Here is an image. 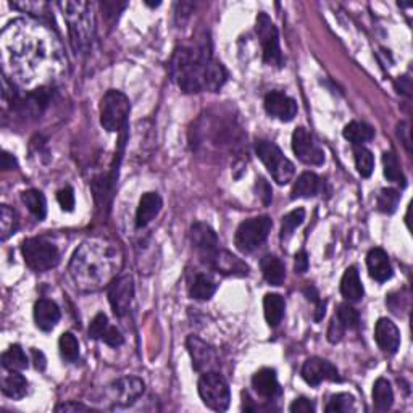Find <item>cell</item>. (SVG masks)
<instances>
[{"mask_svg": "<svg viewBox=\"0 0 413 413\" xmlns=\"http://www.w3.org/2000/svg\"><path fill=\"white\" fill-rule=\"evenodd\" d=\"M6 73L30 93L47 89L46 86L66 73L68 61L55 32L32 20H13L0 37Z\"/></svg>", "mask_w": 413, "mask_h": 413, "instance_id": "6da1fadb", "label": "cell"}, {"mask_svg": "<svg viewBox=\"0 0 413 413\" xmlns=\"http://www.w3.org/2000/svg\"><path fill=\"white\" fill-rule=\"evenodd\" d=\"M122 263V252L115 244L104 239H89L75 251L68 271L76 289L97 292L117 280Z\"/></svg>", "mask_w": 413, "mask_h": 413, "instance_id": "7a4b0ae2", "label": "cell"}, {"mask_svg": "<svg viewBox=\"0 0 413 413\" xmlns=\"http://www.w3.org/2000/svg\"><path fill=\"white\" fill-rule=\"evenodd\" d=\"M171 75L182 93L199 94L204 90H217L227 81V71L212 59L205 49L180 47L171 60Z\"/></svg>", "mask_w": 413, "mask_h": 413, "instance_id": "3957f363", "label": "cell"}, {"mask_svg": "<svg viewBox=\"0 0 413 413\" xmlns=\"http://www.w3.org/2000/svg\"><path fill=\"white\" fill-rule=\"evenodd\" d=\"M59 7L68 23L71 44L76 52H86L94 39V13L89 2H61Z\"/></svg>", "mask_w": 413, "mask_h": 413, "instance_id": "277c9868", "label": "cell"}, {"mask_svg": "<svg viewBox=\"0 0 413 413\" xmlns=\"http://www.w3.org/2000/svg\"><path fill=\"white\" fill-rule=\"evenodd\" d=\"M21 253L32 271H47L59 263L60 253L54 242L46 238H31L21 244Z\"/></svg>", "mask_w": 413, "mask_h": 413, "instance_id": "5b68a950", "label": "cell"}, {"mask_svg": "<svg viewBox=\"0 0 413 413\" xmlns=\"http://www.w3.org/2000/svg\"><path fill=\"white\" fill-rule=\"evenodd\" d=\"M131 110L126 95L119 90H108L100 100V124L108 133H117L126 128V119Z\"/></svg>", "mask_w": 413, "mask_h": 413, "instance_id": "8992f818", "label": "cell"}, {"mask_svg": "<svg viewBox=\"0 0 413 413\" xmlns=\"http://www.w3.org/2000/svg\"><path fill=\"white\" fill-rule=\"evenodd\" d=\"M199 396L206 407L215 412H224L231 402V392L229 386L218 372L202 373L199 379Z\"/></svg>", "mask_w": 413, "mask_h": 413, "instance_id": "52a82bcc", "label": "cell"}, {"mask_svg": "<svg viewBox=\"0 0 413 413\" xmlns=\"http://www.w3.org/2000/svg\"><path fill=\"white\" fill-rule=\"evenodd\" d=\"M256 152L278 184H287L292 180L296 173L294 163L285 157V153L281 152V148L276 144L262 139V141L256 142Z\"/></svg>", "mask_w": 413, "mask_h": 413, "instance_id": "ba28073f", "label": "cell"}, {"mask_svg": "<svg viewBox=\"0 0 413 413\" xmlns=\"http://www.w3.org/2000/svg\"><path fill=\"white\" fill-rule=\"evenodd\" d=\"M271 220L268 217H257L246 220L239 224L236 238H234V242H236V247L242 253H251L262 246L263 242L267 241L268 234L271 231Z\"/></svg>", "mask_w": 413, "mask_h": 413, "instance_id": "9c48e42d", "label": "cell"}, {"mask_svg": "<svg viewBox=\"0 0 413 413\" xmlns=\"http://www.w3.org/2000/svg\"><path fill=\"white\" fill-rule=\"evenodd\" d=\"M257 36L260 39L262 50H263V61L270 66H282V54L280 47V35L275 23L267 13H260L257 17V26H256Z\"/></svg>", "mask_w": 413, "mask_h": 413, "instance_id": "30bf717a", "label": "cell"}, {"mask_svg": "<svg viewBox=\"0 0 413 413\" xmlns=\"http://www.w3.org/2000/svg\"><path fill=\"white\" fill-rule=\"evenodd\" d=\"M292 151L305 165L318 166L325 163L323 148L305 128H297L292 134Z\"/></svg>", "mask_w": 413, "mask_h": 413, "instance_id": "8fae6325", "label": "cell"}, {"mask_svg": "<svg viewBox=\"0 0 413 413\" xmlns=\"http://www.w3.org/2000/svg\"><path fill=\"white\" fill-rule=\"evenodd\" d=\"M187 350L191 354L192 367H194L195 372H215V368L218 367V358L215 349L197 338V336H189L187 338Z\"/></svg>", "mask_w": 413, "mask_h": 413, "instance_id": "7c38bea8", "label": "cell"}, {"mask_svg": "<svg viewBox=\"0 0 413 413\" xmlns=\"http://www.w3.org/2000/svg\"><path fill=\"white\" fill-rule=\"evenodd\" d=\"M134 296V285L131 276H122L115 280L108 287V300L113 314L124 316L129 311Z\"/></svg>", "mask_w": 413, "mask_h": 413, "instance_id": "4fadbf2b", "label": "cell"}, {"mask_svg": "<svg viewBox=\"0 0 413 413\" xmlns=\"http://www.w3.org/2000/svg\"><path fill=\"white\" fill-rule=\"evenodd\" d=\"M302 378L305 379L310 386H318L321 381H340L338 368L328 360L323 358H309L302 367Z\"/></svg>", "mask_w": 413, "mask_h": 413, "instance_id": "5bb4252c", "label": "cell"}, {"mask_svg": "<svg viewBox=\"0 0 413 413\" xmlns=\"http://www.w3.org/2000/svg\"><path fill=\"white\" fill-rule=\"evenodd\" d=\"M191 241L194 244L195 251L199 252L202 260L206 263L210 257L218 251V238L209 224L195 223L191 228Z\"/></svg>", "mask_w": 413, "mask_h": 413, "instance_id": "9a60e30c", "label": "cell"}, {"mask_svg": "<svg viewBox=\"0 0 413 413\" xmlns=\"http://www.w3.org/2000/svg\"><path fill=\"white\" fill-rule=\"evenodd\" d=\"M265 110L273 118L291 122L297 115L296 100L280 90H271L265 95Z\"/></svg>", "mask_w": 413, "mask_h": 413, "instance_id": "2e32d148", "label": "cell"}, {"mask_svg": "<svg viewBox=\"0 0 413 413\" xmlns=\"http://www.w3.org/2000/svg\"><path fill=\"white\" fill-rule=\"evenodd\" d=\"M206 265L213 268L215 271L222 273V275H227V276L249 275V267L241 260V258L234 257L233 253H229L228 251H222V249H218V251L215 252L209 260H206Z\"/></svg>", "mask_w": 413, "mask_h": 413, "instance_id": "e0dca14e", "label": "cell"}, {"mask_svg": "<svg viewBox=\"0 0 413 413\" xmlns=\"http://www.w3.org/2000/svg\"><path fill=\"white\" fill-rule=\"evenodd\" d=\"M374 339H376L379 349H383L387 354H396L398 345H401V333L389 318L378 320L376 326H374Z\"/></svg>", "mask_w": 413, "mask_h": 413, "instance_id": "ac0fdd59", "label": "cell"}, {"mask_svg": "<svg viewBox=\"0 0 413 413\" xmlns=\"http://www.w3.org/2000/svg\"><path fill=\"white\" fill-rule=\"evenodd\" d=\"M112 392L115 403L129 405V403H133L136 398L142 396L144 383L139 378L134 376L122 378L112 384Z\"/></svg>", "mask_w": 413, "mask_h": 413, "instance_id": "d6986e66", "label": "cell"}, {"mask_svg": "<svg viewBox=\"0 0 413 413\" xmlns=\"http://www.w3.org/2000/svg\"><path fill=\"white\" fill-rule=\"evenodd\" d=\"M367 267L369 276L373 278L374 281L384 282L392 278V267L391 262H389L387 253L383 251V249L374 247L368 252L367 256Z\"/></svg>", "mask_w": 413, "mask_h": 413, "instance_id": "ffe728a7", "label": "cell"}, {"mask_svg": "<svg viewBox=\"0 0 413 413\" xmlns=\"http://www.w3.org/2000/svg\"><path fill=\"white\" fill-rule=\"evenodd\" d=\"M252 387L260 397L265 398H275L281 394L280 383H278L276 372L271 368H262L253 374L252 378Z\"/></svg>", "mask_w": 413, "mask_h": 413, "instance_id": "44dd1931", "label": "cell"}, {"mask_svg": "<svg viewBox=\"0 0 413 413\" xmlns=\"http://www.w3.org/2000/svg\"><path fill=\"white\" fill-rule=\"evenodd\" d=\"M162 210V197L157 192H146L139 200L136 212V228H146Z\"/></svg>", "mask_w": 413, "mask_h": 413, "instance_id": "7402d4cb", "label": "cell"}, {"mask_svg": "<svg viewBox=\"0 0 413 413\" xmlns=\"http://www.w3.org/2000/svg\"><path fill=\"white\" fill-rule=\"evenodd\" d=\"M35 320L39 329L52 331L60 320L59 305L49 299L37 300L35 305Z\"/></svg>", "mask_w": 413, "mask_h": 413, "instance_id": "603a6c76", "label": "cell"}, {"mask_svg": "<svg viewBox=\"0 0 413 413\" xmlns=\"http://www.w3.org/2000/svg\"><path fill=\"white\" fill-rule=\"evenodd\" d=\"M321 191V180L315 173L305 171L297 177L294 187H292V199H309Z\"/></svg>", "mask_w": 413, "mask_h": 413, "instance_id": "cb8c5ba5", "label": "cell"}, {"mask_svg": "<svg viewBox=\"0 0 413 413\" xmlns=\"http://www.w3.org/2000/svg\"><path fill=\"white\" fill-rule=\"evenodd\" d=\"M340 294L347 300H360L363 297V286L355 267H349L345 270L343 280H340Z\"/></svg>", "mask_w": 413, "mask_h": 413, "instance_id": "d4e9b609", "label": "cell"}, {"mask_svg": "<svg viewBox=\"0 0 413 413\" xmlns=\"http://www.w3.org/2000/svg\"><path fill=\"white\" fill-rule=\"evenodd\" d=\"M286 302L280 294H267L263 299V311H265V320L271 328H276L281 323L282 316H285Z\"/></svg>", "mask_w": 413, "mask_h": 413, "instance_id": "484cf974", "label": "cell"}, {"mask_svg": "<svg viewBox=\"0 0 413 413\" xmlns=\"http://www.w3.org/2000/svg\"><path fill=\"white\" fill-rule=\"evenodd\" d=\"M263 278L267 282H270L271 286H281L285 282L286 278V268L282 265V262L275 256H265L260 262Z\"/></svg>", "mask_w": 413, "mask_h": 413, "instance_id": "4316f807", "label": "cell"}, {"mask_svg": "<svg viewBox=\"0 0 413 413\" xmlns=\"http://www.w3.org/2000/svg\"><path fill=\"white\" fill-rule=\"evenodd\" d=\"M2 392L6 394L7 397L13 398V401H20L28 392L26 378L18 372H10V374H7V376L3 378Z\"/></svg>", "mask_w": 413, "mask_h": 413, "instance_id": "83f0119b", "label": "cell"}, {"mask_svg": "<svg viewBox=\"0 0 413 413\" xmlns=\"http://www.w3.org/2000/svg\"><path fill=\"white\" fill-rule=\"evenodd\" d=\"M394 392L387 379L379 378L373 386V403L379 412H387L392 407Z\"/></svg>", "mask_w": 413, "mask_h": 413, "instance_id": "f1b7e54d", "label": "cell"}, {"mask_svg": "<svg viewBox=\"0 0 413 413\" xmlns=\"http://www.w3.org/2000/svg\"><path fill=\"white\" fill-rule=\"evenodd\" d=\"M343 134L349 142H352L354 146L358 147V146H363L365 142L372 141L374 137V129L372 126H368L367 123L352 122L344 128Z\"/></svg>", "mask_w": 413, "mask_h": 413, "instance_id": "f546056e", "label": "cell"}, {"mask_svg": "<svg viewBox=\"0 0 413 413\" xmlns=\"http://www.w3.org/2000/svg\"><path fill=\"white\" fill-rule=\"evenodd\" d=\"M215 291H217V282H215L209 275H197L195 280L191 285V297L197 300H209L212 299Z\"/></svg>", "mask_w": 413, "mask_h": 413, "instance_id": "4dcf8cb0", "label": "cell"}, {"mask_svg": "<svg viewBox=\"0 0 413 413\" xmlns=\"http://www.w3.org/2000/svg\"><path fill=\"white\" fill-rule=\"evenodd\" d=\"M21 200L25 202V205L28 206V210L35 215V217L39 220H44L46 215H47V202H46V197L42 194L41 191H36V189H30V191H25L21 194Z\"/></svg>", "mask_w": 413, "mask_h": 413, "instance_id": "1f68e13d", "label": "cell"}, {"mask_svg": "<svg viewBox=\"0 0 413 413\" xmlns=\"http://www.w3.org/2000/svg\"><path fill=\"white\" fill-rule=\"evenodd\" d=\"M18 227H20V220L15 210L8 205L0 206V239L7 241L18 231Z\"/></svg>", "mask_w": 413, "mask_h": 413, "instance_id": "d6a6232c", "label": "cell"}, {"mask_svg": "<svg viewBox=\"0 0 413 413\" xmlns=\"http://www.w3.org/2000/svg\"><path fill=\"white\" fill-rule=\"evenodd\" d=\"M2 367L8 372H21L28 367V357L20 345L15 344L2 354Z\"/></svg>", "mask_w": 413, "mask_h": 413, "instance_id": "836d02e7", "label": "cell"}, {"mask_svg": "<svg viewBox=\"0 0 413 413\" xmlns=\"http://www.w3.org/2000/svg\"><path fill=\"white\" fill-rule=\"evenodd\" d=\"M60 354L66 362H76L79 358V343L73 333H64L59 340Z\"/></svg>", "mask_w": 413, "mask_h": 413, "instance_id": "e575fe53", "label": "cell"}, {"mask_svg": "<svg viewBox=\"0 0 413 413\" xmlns=\"http://www.w3.org/2000/svg\"><path fill=\"white\" fill-rule=\"evenodd\" d=\"M355 166L362 177H369L374 170L373 153L362 146L355 147Z\"/></svg>", "mask_w": 413, "mask_h": 413, "instance_id": "d590c367", "label": "cell"}, {"mask_svg": "<svg viewBox=\"0 0 413 413\" xmlns=\"http://www.w3.org/2000/svg\"><path fill=\"white\" fill-rule=\"evenodd\" d=\"M305 220V212L304 209L292 210L282 218V227H281V241H287L292 236V233L296 231V228H299Z\"/></svg>", "mask_w": 413, "mask_h": 413, "instance_id": "8d00e7d4", "label": "cell"}, {"mask_svg": "<svg viewBox=\"0 0 413 413\" xmlns=\"http://www.w3.org/2000/svg\"><path fill=\"white\" fill-rule=\"evenodd\" d=\"M383 165H384V176L392 182H405L403 173L401 170V163H398L397 157L392 152H386L383 155Z\"/></svg>", "mask_w": 413, "mask_h": 413, "instance_id": "74e56055", "label": "cell"}, {"mask_svg": "<svg viewBox=\"0 0 413 413\" xmlns=\"http://www.w3.org/2000/svg\"><path fill=\"white\" fill-rule=\"evenodd\" d=\"M355 405V398L350 396V394H336L329 398L328 405H326L325 410L328 413H345L352 412Z\"/></svg>", "mask_w": 413, "mask_h": 413, "instance_id": "f35d334b", "label": "cell"}, {"mask_svg": "<svg viewBox=\"0 0 413 413\" xmlns=\"http://www.w3.org/2000/svg\"><path fill=\"white\" fill-rule=\"evenodd\" d=\"M401 194L396 189H383L378 195V210L383 213H394L396 212Z\"/></svg>", "mask_w": 413, "mask_h": 413, "instance_id": "ab89813d", "label": "cell"}, {"mask_svg": "<svg viewBox=\"0 0 413 413\" xmlns=\"http://www.w3.org/2000/svg\"><path fill=\"white\" fill-rule=\"evenodd\" d=\"M340 321V325L344 326L345 329H357L358 325H360V315L358 311L354 309V307H350L349 304H343L339 305V310H338V316H336Z\"/></svg>", "mask_w": 413, "mask_h": 413, "instance_id": "60d3db41", "label": "cell"}, {"mask_svg": "<svg viewBox=\"0 0 413 413\" xmlns=\"http://www.w3.org/2000/svg\"><path fill=\"white\" fill-rule=\"evenodd\" d=\"M108 318L105 314H99L94 316V320L89 325V336L93 339H102L105 331L108 329Z\"/></svg>", "mask_w": 413, "mask_h": 413, "instance_id": "b9f144b4", "label": "cell"}, {"mask_svg": "<svg viewBox=\"0 0 413 413\" xmlns=\"http://www.w3.org/2000/svg\"><path fill=\"white\" fill-rule=\"evenodd\" d=\"M57 200H59V204L61 206V210H65V212H71V210L75 209V192L71 189L70 186L64 187V189H60L57 192Z\"/></svg>", "mask_w": 413, "mask_h": 413, "instance_id": "7bdbcfd3", "label": "cell"}, {"mask_svg": "<svg viewBox=\"0 0 413 413\" xmlns=\"http://www.w3.org/2000/svg\"><path fill=\"white\" fill-rule=\"evenodd\" d=\"M100 340H104L110 347H119V345L123 344V334L119 333V329L115 328V326H108V329L105 331V334Z\"/></svg>", "mask_w": 413, "mask_h": 413, "instance_id": "ee69618b", "label": "cell"}, {"mask_svg": "<svg viewBox=\"0 0 413 413\" xmlns=\"http://www.w3.org/2000/svg\"><path fill=\"white\" fill-rule=\"evenodd\" d=\"M344 331H345V328L343 325H340V321L336 318L331 320V325H329V328H328V340L331 344H338L340 339H343V336H344Z\"/></svg>", "mask_w": 413, "mask_h": 413, "instance_id": "f6af8a7d", "label": "cell"}, {"mask_svg": "<svg viewBox=\"0 0 413 413\" xmlns=\"http://www.w3.org/2000/svg\"><path fill=\"white\" fill-rule=\"evenodd\" d=\"M289 410L299 412V413H310V412H315V403L310 402L309 398L300 397V398H296V401L292 402Z\"/></svg>", "mask_w": 413, "mask_h": 413, "instance_id": "bcb514c9", "label": "cell"}, {"mask_svg": "<svg viewBox=\"0 0 413 413\" xmlns=\"http://www.w3.org/2000/svg\"><path fill=\"white\" fill-rule=\"evenodd\" d=\"M309 265H310V262H309V256H307V252L305 251H300V252H297L296 253V262H294V270H296V273H305L307 270H309Z\"/></svg>", "mask_w": 413, "mask_h": 413, "instance_id": "7dc6e473", "label": "cell"}, {"mask_svg": "<svg viewBox=\"0 0 413 413\" xmlns=\"http://www.w3.org/2000/svg\"><path fill=\"white\" fill-rule=\"evenodd\" d=\"M257 187H258V195L262 197L263 204L268 205L271 202V187L268 182L263 180V177H260V180H257Z\"/></svg>", "mask_w": 413, "mask_h": 413, "instance_id": "c3c4849f", "label": "cell"}, {"mask_svg": "<svg viewBox=\"0 0 413 413\" xmlns=\"http://www.w3.org/2000/svg\"><path fill=\"white\" fill-rule=\"evenodd\" d=\"M55 410L57 412H88L89 407H86L83 403H78V402H68V403H61V405H57Z\"/></svg>", "mask_w": 413, "mask_h": 413, "instance_id": "681fc988", "label": "cell"}, {"mask_svg": "<svg viewBox=\"0 0 413 413\" xmlns=\"http://www.w3.org/2000/svg\"><path fill=\"white\" fill-rule=\"evenodd\" d=\"M31 357H32V362H35V367L42 372V369L46 368L44 354H42L41 350H37V349H31Z\"/></svg>", "mask_w": 413, "mask_h": 413, "instance_id": "f907efd6", "label": "cell"}, {"mask_svg": "<svg viewBox=\"0 0 413 413\" xmlns=\"http://www.w3.org/2000/svg\"><path fill=\"white\" fill-rule=\"evenodd\" d=\"M13 166H17V160L8 152H3V155H2V168H3V170H12Z\"/></svg>", "mask_w": 413, "mask_h": 413, "instance_id": "816d5d0a", "label": "cell"}]
</instances>
